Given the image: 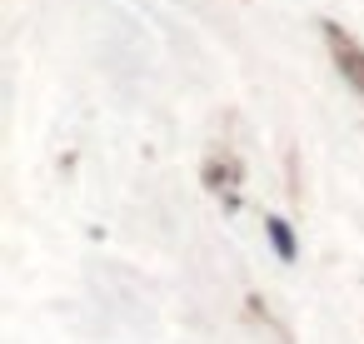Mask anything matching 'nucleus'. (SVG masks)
<instances>
[{"instance_id":"f257e3e1","label":"nucleus","mask_w":364,"mask_h":344,"mask_svg":"<svg viewBox=\"0 0 364 344\" xmlns=\"http://www.w3.org/2000/svg\"><path fill=\"white\" fill-rule=\"evenodd\" d=\"M325 40H330V55H334L339 75H344V80H349L359 95H364V50H359V45H354V40H349V35H344L334 20L325 25Z\"/></svg>"}]
</instances>
